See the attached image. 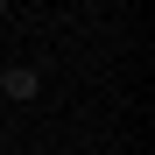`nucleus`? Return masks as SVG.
<instances>
[{
    "instance_id": "obj_3",
    "label": "nucleus",
    "mask_w": 155,
    "mask_h": 155,
    "mask_svg": "<svg viewBox=\"0 0 155 155\" xmlns=\"http://www.w3.org/2000/svg\"><path fill=\"white\" fill-rule=\"evenodd\" d=\"M0 106H7V99H0Z\"/></svg>"
},
{
    "instance_id": "obj_2",
    "label": "nucleus",
    "mask_w": 155,
    "mask_h": 155,
    "mask_svg": "<svg viewBox=\"0 0 155 155\" xmlns=\"http://www.w3.org/2000/svg\"><path fill=\"white\" fill-rule=\"evenodd\" d=\"M0 21H7V0H0Z\"/></svg>"
},
{
    "instance_id": "obj_1",
    "label": "nucleus",
    "mask_w": 155,
    "mask_h": 155,
    "mask_svg": "<svg viewBox=\"0 0 155 155\" xmlns=\"http://www.w3.org/2000/svg\"><path fill=\"white\" fill-rule=\"evenodd\" d=\"M35 85H42V78H35L28 64H14V71H0V99H35Z\"/></svg>"
}]
</instances>
